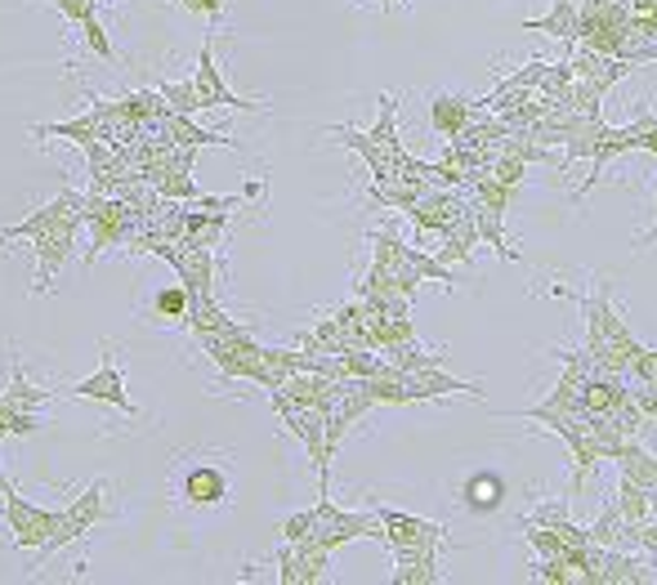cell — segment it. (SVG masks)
<instances>
[{
	"instance_id": "1",
	"label": "cell",
	"mask_w": 657,
	"mask_h": 585,
	"mask_svg": "<svg viewBox=\"0 0 657 585\" xmlns=\"http://www.w3.org/2000/svg\"><path fill=\"white\" fill-rule=\"evenodd\" d=\"M112 518H117V514H112V505H108V483H104V478H95L86 492H77V496L63 505V523L50 532V541H46L41 549H32V563H28V572L46 567V563H50V554H59L63 545L81 541L90 527H99V523H112Z\"/></svg>"
},
{
	"instance_id": "2",
	"label": "cell",
	"mask_w": 657,
	"mask_h": 585,
	"mask_svg": "<svg viewBox=\"0 0 657 585\" xmlns=\"http://www.w3.org/2000/svg\"><path fill=\"white\" fill-rule=\"evenodd\" d=\"M268 407H273L277 420L300 438V447H304V456L313 460L317 483H322V492H326V474H332V452H326V407H300V403H291L282 389L268 394Z\"/></svg>"
},
{
	"instance_id": "3",
	"label": "cell",
	"mask_w": 657,
	"mask_h": 585,
	"mask_svg": "<svg viewBox=\"0 0 657 585\" xmlns=\"http://www.w3.org/2000/svg\"><path fill=\"white\" fill-rule=\"evenodd\" d=\"M0 514H6V523H10L19 549H41V545L50 541V532L63 523V509L32 505V500L19 496V487H6V492H0Z\"/></svg>"
},
{
	"instance_id": "4",
	"label": "cell",
	"mask_w": 657,
	"mask_h": 585,
	"mask_svg": "<svg viewBox=\"0 0 657 585\" xmlns=\"http://www.w3.org/2000/svg\"><path fill=\"white\" fill-rule=\"evenodd\" d=\"M59 394H63V398L104 403V407H117V412H126V416H144V412H139V403L126 394V371L112 363V345H104V363H99V371H95V376H86V380L68 385V389H59Z\"/></svg>"
},
{
	"instance_id": "5",
	"label": "cell",
	"mask_w": 657,
	"mask_h": 585,
	"mask_svg": "<svg viewBox=\"0 0 657 585\" xmlns=\"http://www.w3.org/2000/svg\"><path fill=\"white\" fill-rule=\"evenodd\" d=\"M193 86H197L202 112H206V108H228V112H264V103H259V99H242V95H233V90H228V81H224V72H219V63H215V46H210V37H206V41H202V50H197V77H193Z\"/></svg>"
},
{
	"instance_id": "6",
	"label": "cell",
	"mask_w": 657,
	"mask_h": 585,
	"mask_svg": "<svg viewBox=\"0 0 657 585\" xmlns=\"http://www.w3.org/2000/svg\"><path fill=\"white\" fill-rule=\"evenodd\" d=\"M77 232L81 228H72V224H55L50 232H41L37 241H32V250H37V277H32V296H46V286L59 277V268L72 259V250H77Z\"/></svg>"
},
{
	"instance_id": "7",
	"label": "cell",
	"mask_w": 657,
	"mask_h": 585,
	"mask_svg": "<svg viewBox=\"0 0 657 585\" xmlns=\"http://www.w3.org/2000/svg\"><path fill=\"white\" fill-rule=\"evenodd\" d=\"M399 376H403L412 403H434V398H448V394L483 398V385H479V380H457V376H448L443 367H416V371H403V367H399Z\"/></svg>"
},
{
	"instance_id": "8",
	"label": "cell",
	"mask_w": 657,
	"mask_h": 585,
	"mask_svg": "<svg viewBox=\"0 0 657 585\" xmlns=\"http://www.w3.org/2000/svg\"><path fill=\"white\" fill-rule=\"evenodd\" d=\"M621 152H639V139L630 135V126H604V135H599V143H595V152H590V175H586V184L572 192V201H586V197L595 192L599 175L608 170V161L621 157Z\"/></svg>"
},
{
	"instance_id": "9",
	"label": "cell",
	"mask_w": 657,
	"mask_h": 585,
	"mask_svg": "<svg viewBox=\"0 0 657 585\" xmlns=\"http://www.w3.org/2000/svg\"><path fill=\"white\" fill-rule=\"evenodd\" d=\"M376 518L385 527V545H408V541H448V527L434 523V518H416V514H403V509H390V505H376Z\"/></svg>"
},
{
	"instance_id": "10",
	"label": "cell",
	"mask_w": 657,
	"mask_h": 585,
	"mask_svg": "<svg viewBox=\"0 0 657 585\" xmlns=\"http://www.w3.org/2000/svg\"><path fill=\"white\" fill-rule=\"evenodd\" d=\"M179 496L193 509H215V505L228 500V474L215 469V465H193L184 474V483H179Z\"/></svg>"
},
{
	"instance_id": "11",
	"label": "cell",
	"mask_w": 657,
	"mask_h": 585,
	"mask_svg": "<svg viewBox=\"0 0 657 585\" xmlns=\"http://www.w3.org/2000/svg\"><path fill=\"white\" fill-rule=\"evenodd\" d=\"M326 135H332L336 143H345V148H354V152L363 157V166L372 170V179H394V175H399L394 157L372 139V130H359V126H332Z\"/></svg>"
},
{
	"instance_id": "12",
	"label": "cell",
	"mask_w": 657,
	"mask_h": 585,
	"mask_svg": "<svg viewBox=\"0 0 657 585\" xmlns=\"http://www.w3.org/2000/svg\"><path fill=\"white\" fill-rule=\"evenodd\" d=\"M519 32H546V37H559L568 50H577V37H581V10H577V0H555L550 14L523 19Z\"/></svg>"
},
{
	"instance_id": "13",
	"label": "cell",
	"mask_w": 657,
	"mask_h": 585,
	"mask_svg": "<svg viewBox=\"0 0 657 585\" xmlns=\"http://www.w3.org/2000/svg\"><path fill=\"white\" fill-rule=\"evenodd\" d=\"M474 112H479V103L474 99H465V95H439L434 103H430V126H434V135H443L448 143L474 121Z\"/></svg>"
},
{
	"instance_id": "14",
	"label": "cell",
	"mask_w": 657,
	"mask_h": 585,
	"mask_svg": "<svg viewBox=\"0 0 657 585\" xmlns=\"http://www.w3.org/2000/svg\"><path fill=\"white\" fill-rule=\"evenodd\" d=\"M501 500H506V483L497 474H470L461 483V505L470 514H492V509H501Z\"/></svg>"
},
{
	"instance_id": "15",
	"label": "cell",
	"mask_w": 657,
	"mask_h": 585,
	"mask_svg": "<svg viewBox=\"0 0 657 585\" xmlns=\"http://www.w3.org/2000/svg\"><path fill=\"white\" fill-rule=\"evenodd\" d=\"M474 224H479V241L483 246H492L497 250V259H514V264H523V255L519 250H510V241H506V215L501 210H492V206H479L474 201Z\"/></svg>"
},
{
	"instance_id": "16",
	"label": "cell",
	"mask_w": 657,
	"mask_h": 585,
	"mask_svg": "<svg viewBox=\"0 0 657 585\" xmlns=\"http://www.w3.org/2000/svg\"><path fill=\"white\" fill-rule=\"evenodd\" d=\"M372 139L394 157V166L408 157V148H403V139H399V99H394V95H381V117H376V126H372Z\"/></svg>"
},
{
	"instance_id": "17",
	"label": "cell",
	"mask_w": 657,
	"mask_h": 585,
	"mask_svg": "<svg viewBox=\"0 0 657 585\" xmlns=\"http://www.w3.org/2000/svg\"><path fill=\"white\" fill-rule=\"evenodd\" d=\"M50 398H59V389H46V385H32L14 358V376H10V389H6V403L10 407H23V412H41Z\"/></svg>"
},
{
	"instance_id": "18",
	"label": "cell",
	"mask_w": 657,
	"mask_h": 585,
	"mask_svg": "<svg viewBox=\"0 0 657 585\" xmlns=\"http://www.w3.org/2000/svg\"><path fill=\"white\" fill-rule=\"evenodd\" d=\"M32 135L37 139H72V143H95L99 139V121L86 112V117H77V121H59V126H32Z\"/></svg>"
},
{
	"instance_id": "19",
	"label": "cell",
	"mask_w": 657,
	"mask_h": 585,
	"mask_svg": "<svg viewBox=\"0 0 657 585\" xmlns=\"http://www.w3.org/2000/svg\"><path fill=\"white\" fill-rule=\"evenodd\" d=\"M572 81H577V68H572V54H563L559 63H550V68H546V77L537 81V95L555 108V103L568 95V86H572Z\"/></svg>"
},
{
	"instance_id": "20",
	"label": "cell",
	"mask_w": 657,
	"mask_h": 585,
	"mask_svg": "<svg viewBox=\"0 0 657 585\" xmlns=\"http://www.w3.org/2000/svg\"><path fill=\"white\" fill-rule=\"evenodd\" d=\"M443 581V558H408L394 563V585H439Z\"/></svg>"
},
{
	"instance_id": "21",
	"label": "cell",
	"mask_w": 657,
	"mask_h": 585,
	"mask_svg": "<svg viewBox=\"0 0 657 585\" xmlns=\"http://www.w3.org/2000/svg\"><path fill=\"white\" fill-rule=\"evenodd\" d=\"M528 576L532 581H546V585H586V572L568 567L563 558H532L528 563Z\"/></svg>"
},
{
	"instance_id": "22",
	"label": "cell",
	"mask_w": 657,
	"mask_h": 585,
	"mask_svg": "<svg viewBox=\"0 0 657 585\" xmlns=\"http://www.w3.org/2000/svg\"><path fill=\"white\" fill-rule=\"evenodd\" d=\"M157 95L166 99L170 112H184V117H197L202 112V99H197V86L193 81H161Z\"/></svg>"
},
{
	"instance_id": "23",
	"label": "cell",
	"mask_w": 657,
	"mask_h": 585,
	"mask_svg": "<svg viewBox=\"0 0 657 585\" xmlns=\"http://www.w3.org/2000/svg\"><path fill=\"white\" fill-rule=\"evenodd\" d=\"M617 505H621V514H626L630 523H648V518H653V509H648V487L635 483V478H621V487H617Z\"/></svg>"
},
{
	"instance_id": "24",
	"label": "cell",
	"mask_w": 657,
	"mask_h": 585,
	"mask_svg": "<svg viewBox=\"0 0 657 585\" xmlns=\"http://www.w3.org/2000/svg\"><path fill=\"white\" fill-rule=\"evenodd\" d=\"M617 59H626L630 68L657 63V37H635V32H621V41H617Z\"/></svg>"
},
{
	"instance_id": "25",
	"label": "cell",
	"mask_w": 657,
	"mask_h": 585,
	"mask_svg": "<svg viewBox=\"0 0 657 585\" xmlns=\"http://www.w3.org/2000/svg\"><path fill=\"white\" fill-rule=\"evenodd\" d=\"M523 527V536H528V545L537 549V558H563V541H559V532L555 527H541V523H519Z\"/></svg>"
},
{
	"instance_id": "26",
	"label": "cell",
	"mask_w": 657,
	"mask_h": 585,
	"mask_svg": "<svg viewBox=\"0 0 657 585\" xmlns=\"http://www.w3.org/2000/svg\"><path fill=\"white\" fill-rule=\"evenodd\" d=\"M81 41H86V50H90V54H99L104 63H117V50H112V41H108V32H104L99 14L81 23Z\"/></svg>"
},
{
	"instance_id": "27",
	"label": "cell",
	"mask_w": 657,
	"mask_h": 585,
	"mask_svg": "<svg viewBox=\"0 0 657 585\" xmlns=\"http://www.w3.org/2000/svg\"><path fill=\"white\" fill-rule=\"evenodd\" d=\"M572 518V509H568V500H537L532 505V514H523L519 523H541V527H559V523H568Z\"/></svg>"
},
{
	"instance_id": "28",
	"label": "cell",
	"mask_w": 657,
	"mask_h": 585,
	"mask_svg": "<svg viewBox=\"0 0 657 585\" xmlns=\"http://www.w3.org/2000/svg\"><path fill=\"white\" fill-rule=\"evenodd\" d=\"M313 527H317V509H295L291 518H282V523H277L282 541H291V545L308 541V536H313Z\"/></svg>"
},
{
	"instance_id": "29",
	"label": "cell",
	"mask_w": 657,
	"mask_h": 585,
	"mask_svg": "<svg viewBox=\"0 0 657 585\" xmlns=\"http://www.w3.org/2000/svg\"><path fill=\"white\" fill-rule=\"evenodd\" d=\"M188 314V286H161L157 290V318H184Z\"/></svg>"
},
{
	"instance_id": "30",
	"label": "cell",
	"mask_w": 657,
	"mask_h": 585,
	"mask_svg": "<svg viewBox=\"0 0 657 585\" xmlns=\"http://www.w3.org/2000/svg\"><path fill=\"white\" fill-rule=\"evenodd\" d=\"M273 563H277V581H282V585H300V554H295L291 541H282V545L273 549Z\"/></svg>"
},
{
	"instance_id": "31",
	"label": "cell",
	"mask_w": 657,
	"mask_h": 585,
	"mask_svg": "<svg viewBox=\"0 0 657 585\" xmlns=\"http://www.w3.org/2000/svg\"><path fill=\"white\" fill-rule=\"evenodd\" d=\"M50 6H55L68 23H77V28H81L86 19H95V14H99V0H50Z\"/></svg>"
},
{
	"instance_id": "32",
	"label": "cell",
	"mask_w": 657,
	"mask_h": 585,
	"mask_svg": "<svg viewBox=\"0 0 657 585\" xmlns=\"http://www.w3.org/2000/svg\"><path fill=\"white\" fill-rule=\"evenodd\" d=\"M630 385H644V380H657V349H644L635 363H630Z\"/></svg>"
},
{
	"instance_id": "33",
	"label": "cell",
	"mask_w": 657,
	"mask_h": 585,
	"mask_svg": "<svg viewBox=\"0 0 657 585\" xmlns=\"http://www.w3.org/2000/svg\"><path fill=\"white\" fill-rule=\"evenodd\" d=\"M179 10H188V14H197V19H219L224 10H228V0H179Z\"/></svg>"
},
{
	"instance_id": "34",
	"label": "cell",
	"mask_w": 657,
	"mask_h": 585,
	"mask_svg": "<svg viewBox=\"0 0 657 585\" xmlns=\"http://www.w3.org/2000/svg\"><path fill=\"white\" fill-rule=\"evenodd\" d=\"M639 152H648V157H657V121H653V126H648V130L639 135Z\"/></svg>"
},
{
	"instance_id": "35",
	"label": "cell",
	"mask_w": 657,
	"mask_h": 585,
	"mask_svg": "<svg viewBox=\"0 0 657 585\" xmlns=\"http://www.w3.org/2000/svg\"><path fill=\"white\" fill-rule=\"evenodd\" d=\"M653 241H657V224H653V228H648V232H639V237H635V250H648V246H653Z\"/></svg>"
},
{
	"instance_id": "36",
	"label": "cell",
	"mask_w": 657,
	"mask_h": 585,
	"mask_svg": "<svg viewBox=\"0 0 657 585\" xmlns=\"http://www.w3.org/2000/svg\"><path fill=\"white\" fill-rule=\"evenodd\" d=\"M6 487H14V483H10V478H6V469H0V492H6Z\"/></svg>"
},
{
	"instance_id": "37",
	"label": "cell",
	"mask_w": 657,
	"mask_h": 585,
	"mask_svg": "<svg viewBox=\"0 0 657 585\" xmlns=\"http://www.w3.org/2000/svg\"><path fill=\"white\" fill-rule=\"evenodd\" d=\"M0 407H6V394H0Z\"/></svg>"
},
{
	"instance_id": "38",
	"label": "cell",
	"mask_w": 657,
	"mask_h": 585,
	"mask_svg": "<svg viewBox=\"0 0 657 585\" xmlns=\"http://www.w3.org/2000/svg\"><path fill=\"white\" fill-rule=\"evenodd\" d=\"M648 558H653V563H657V554H648Z\"/></svg>"
}]
</instances>
